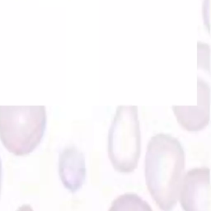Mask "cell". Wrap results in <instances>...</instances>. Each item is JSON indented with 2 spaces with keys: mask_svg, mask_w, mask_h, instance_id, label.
<instances>
[{
  "mask_svg": "<svg viewBox=\"0 0 211 211\" xmlns=\"http://www.w3.org/2000/svg\"><path fill=\"white\" fill-rule=\"evenodd\" d=\"M210 170L207 167L192 168L183 176L181 185V204L186 211L211 210Z\"/></svg>",
  "mask_w": 211,
  "mask_h": 211,
  "instance_id": "obj_4",
  "label": "cell"
},
{
  "mask_svg": "<svg viewBox=\"0 0 211 211\" xmlns=\"http://www.w3.org/2000/svg\"><path fill=\"white\" fill-rule=\"evenodd\" d=\"M141 153V132L137 106L121 105L116 108L108 132V156L120 172L136 168Z\"/></svg>",
  "mask_w": 211,
  "mask_h": 211,
  "instance_id": "obj_3",
  "label": "cell"
},
{
  "mask_svg": "<svg viewBox=\"0 0 211 211\" xmlns=\"http://www.w3.org/2000/svg\"><path fill=\"white\" fill-rule=\"evenodd\" d=\"M210 88L207 82L198 77L197 105L191 106H174L173 111L184 128L196 131L203 129L210 120Z\"/></svg>",
  "mask_w": 211,
  "mask_h": 211,
  "instance_id": "obj_5",
  "label": "cell"
},
{
  "mask_svg": "<svg viewBox=\"0 0 211 211\" xmlns=\"http://www.w3.org/2000/svg\"><path fill=\"white\" fill-rule=\"evenodd\" d=\"M59 174L65 188L71 192L78 191L86 178L84 154L75 146L65 147L59 157Z\"/></svg>",
  "mask_w": 211,
  "mask_h": 211,
  "instance_id": "obj_6",
  "label": "cell"
},
{
  "mask_svg": "<svg viewBox=\"0 0 211 211\" xmlns=\"http://www.w3.org/2000/svg\"><path fill=\"white\" fill-rule=\"evenodd\" d=\"M44 106H0V140L16 155L32 152L46 126Z\"/></svg>",
  "mask_w": 211,
  "mask_h": 211,
  "instance_id": "obj_2",
  "label": "cell"
},
{
  "mask_svg": "<svg viewBox=\"0 0 211 211\" xmlns=\"http://www.w3.org/2000/svg\"><path fill=\"white\" fill-rule=\"evenodd\" d=\"M2 176H3V169H2V162L0 158V193H1V186H2Z\"/></svg>",
  "mask_w": 211,
  "mask_h": 211,
  "instance_id": "obj_7",
  "label": "cell"
},
{
  "mask_svg": "<svg viewBox=\"0 0 211 211\" xmlns=\"http://www.w3.org/2000/svg\"><path fill=\"white\" fill-rule=\"evenodd\" d=\"M185 163V151L178 139L164 133L151 137L144 159V174L150 195L163 210H172L177 204Z\"/></svg>",
  "mask_w": 211,
  "mask_h": 211,
  "instance_id": "obj_1",
  "label": "cell"
}]
</instances>
